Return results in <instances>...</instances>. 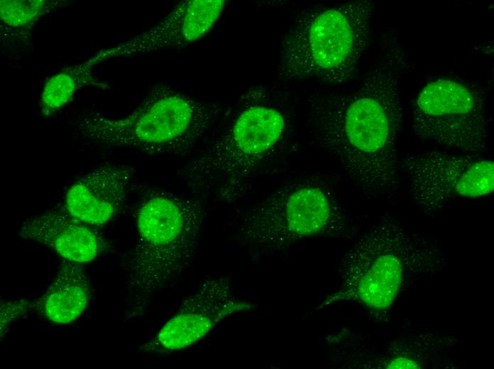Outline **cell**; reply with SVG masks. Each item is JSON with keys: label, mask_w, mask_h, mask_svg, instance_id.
I'll use <instances>...</instances> for the list:
<instances>
[{"label": "cell", "mask_w": 494, "mask_h": 369, "mask_svg": "<svg viewBox=\"0 0 494 369\" xmlns=\"http://www.w3.org/2000/svg\"><path fill=\"white\" fill-rule=\"evenodd\" d=\"M310 106L317 138L355 184L373 198L393 197L402 184L397 144L404 123L394 69L373 65L355 89L320 94Z\"/></svg>", "instance_id": "cell-1"}, {"label": "cell", "mask_w": 494, "mask_h": 369, "mask_svg": "<svg viewBox=\"0 0 494 369\" xmlns=\"http://www.w3.org/2000/svg\"><path fill=\"white\" fill-rule=\"evenodd\" d=\"M446 265L437 236L417 233L384 216L346 250L339 268V286L323 296L316 309L354 303L375 314L388 312L413 281Z\"/></svg>", "instance_id": "cell-2"}, {"label": "cell", "mask_w": 494, "mask_h": 369, "mask_svg": "<svg viewBox=\"0 0 494 369\" xmlns=\"http://www.w3.org/2000/svg\"><path fill=\"white\" fill-rule=\"evenodd\" d=\"M206 213L202 201L171 192L152 191L143 199L126 270V320L143 314L155 294L191 263Z\"/></svg>", "instance_id": "cell-3"}, {"label": "cell", "mask_w": 494, "mask_h": 369, "mask_svg": "<svg viewBox=\"0 0 494 369\" xmlns=\"http://www.w3.org/2000/svg\"><path fill=\"white\" fill-rule=\"evenodd\" d=\"M219 111L215 104L157 85L131 114L119 119L89 116L78 121L73 133L104 148L180 156L204 136Z\"/></svg>", "instance_id": "cell-4"}, {"label": "cell", "mask_w": 494, "mask_h": 369, "mask_svg": "<svg viewBox=\"0 0 494 369\" xmlns=\"http://www.w3.org/2000/svg\"><path fill=\"white\" fill-rule=\"evenodd\" d=\"M373 4L354 1L307 10L282 44L279 75L340 84L352 79L364 55Z\"/></svg>", "instance_id": "cell-5"}, {"label": "cell", "mask_w": 494, "mask_h": 369, "mask_svg": "<svg viewBox=\"0 0 494 369\" xmlns=\"http://www.w3.org/2000/svg\"><path fill=\"white\" fill-rule=\"evenodd\" d=\"M347 230L330 192L311 182L287 185L255 203L238 228L245 244L268 252L282 251L314 236H344Z\"/></svg>", "instance_id": "cell-6"}, {"label": "cell", "mask_w": 494, "mask_h": 369, "mask_svg": "<svg viewBox=\"0 0 494 369\" xmlns=\"http://www.w3.org/2000/svg\"><path fill=\"white\" fill-rule=\"evenodd\" d=\"M410 120L415 135L460 153L486 150L488 121L480 90L456 78L426 84L415 97Z\"/></svg>", "instance_id": "cell-7"}, {"label": "cell", "mask_w": 494, "mask_h": 369, "mask_svg": "<svg viewBox=\"0 0 494 369\" xmlns=\"http://www.w3.org/2000/svg\"><path fill=\"white\" fill-rule=\"evenodd\" d=\"M285 128L284 116L278 109L248 106L215 145L185 167L182 175L190 184L198 186L219 178L236 187L275 150Z\"/></svg>", "instance_id": "cell-8"}, {"label": "cell", "mask_w": 494, "mask_h": 369, "mask_svg": "<svg viewBox=\"0 0 494 369\" xmlns=\"http://www.w3.org/2000/svg\"><path fill=\"white\" fill-rule=\"evenodd\" d=\"M410 195L424 213H437L452 199H476L494 190L490 159L430 148L412 151L400 160Z\"/></svg>", "instance_id": "cell-9"}, {"label": "cell", "mask_w": 494, "mask_h": 369, "mask_svg": "<svg viewBox=\"0 0 494 369\" xmlns=\"http://www.w3.org/2000/svg\"><path fill=\"white\" fill-rule=\"evenodd\" d=\"M252 308L238 300L226 277L206 275L158 332L141 347L143 353L170 354L194 344L221 321Z\"/></svg>", "instance_id": "cell-10"}, {"label": "cell", "mask_w": 494, "mask_h": 369, "mask_svg": "<svg viewBox=\"0 0 494 369\" xmlns=\"http://www.w3.org/2000/svg\"><path fill=\"white\" fill-rule=\"evenodd\" d=\"M226 2L182 1L155 26L121 43L101 49L90 60L96 65L108 60L132 58L163 49L186 46L211 30Z\"/></svg>", "instance_id": "cell-11"}, {"label": "cell", "mask_w": 494, "mask_h": 369, "mask_svg": "<svg viewBox=\"0 0 494 369\" xmlns=\"http://www.w3.org/2000/svg\"><path fill=\"white\" fill-rule=\"evenodd\" d=\"M133 170L104 165L81 176L65 196L67 211L90 226H102L115 219L126 202Z\"/></svg>", "instance_id": "cell-12"}, {"label": "cell", "mask_w": 494, "mask_h": 369, "mask_svg": "<svg viewBox=\"0 0 494 369\" xmlns=\"http://www.w3.org/2000/svg\"><path fill=\"white\" fill-rule=\"evenodd\" d=\"M19 235L79 264L93 261L106 247L97 231L67 211H49L27 218L21 225Z\"/></svg>", "instance_id": "cell-13"}, {"label": "cell", "mask_w": 494, "mask_h": 369, "mask_svg": "<svg viewBox=\"0 0 494 369\" xmlns=\"http://www.w3.org/2000/svg\"><path fill=\"white\" fill-rule=\"evenodd\" d=\"M90 294L89 280L82 264L62 259L37 307L48 320L66 324L82 314Z\"/></svg>", "instance_id": "cell-14"}, {"label": "cell", "mask_w": 494, "mask_h": 369, "mask_svg": "<svg viewBox=\"0 0 494 369\" xmlns=\"http://www.w3.org/2000/svg\"><path fill=\"white\" fill-rule=\"evenodd\" d=\"M94 66L89 59L63 67L48 78L40 96V112L43 118H49L62 109L83 87L104 86L94 75Z\"/></svg>", "instance_id": "cell-15"}, {"label": "cell", "mask_w": 494, "mask_h": 369, "mask_svg": "<svg viewBox=\"0 0 494 369\" xmlns=\"http://www.w3.org/2000/svg\"><path fill=\"white\" fill-rule=\"evenodd\" d=\"M1 24L16 35H25L42 17L57 9L63 4L50 0H1Z\"/></svg>", "instance_id": "cell-16"}, {"label": "cell", "mask_w": 494, "mask_h": 369, "mask_svg": "<svg viewBox=\"0 0 494 369\" xmlns=\"http://www.w3.org/2000/svg\"><path fill=\"white\" fill-rule=\"evenodd\" d=\"M34 304L29 301H4L1 303V336L7 331L8 326L16 319L26 313Z\"/></svg>", "instance_id": "cell-17"}]
</instances>
